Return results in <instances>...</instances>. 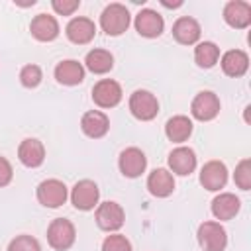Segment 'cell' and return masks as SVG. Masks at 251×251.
<instances>
[{"instance_id": "cell-13", "label": "cell", "mask_w": 251, "mask_h": 251, "mask_svg": "<svg viewBox=\"0 0 251 251\" xmlns=\"http://www.w3.org/2000/svg\"><path fill=\"white\" fill-rule=\"evenodd\" d=\"M165 27L163 18L155 10H141L135 16V29L143 37H157Z\"/></svg>"}, {"instance_id": "cell-30", "label": "cell", "mask_w": 251, "mask_h": 251, "mask_svg": "<svg viewBox=\"0 0 251 251\" xmlns=\"http://www.w3.org/2000/svg\"><path fill=\"white\" fill-rule=\"evenodd\" d=\"M102 251H131V243L126 239V235L114 233V235H108L104 239Z\"/></svg>"}, {"instance_id": "cell-29", "label": "cell", "mask_w": 251, "mask_h": 251, "mask_svg": "<svg viewBox=\"0 0 251 251\" xmlns=\"http://www.w3.org/2000/svg\"><path fill=\"white\" fill-rule=\"evenodd\" d=\"M8 251H41V247L37 239L31 235H18L16 239L10 241Z\"/></svg>"}, {"instance_id": "cell-31", "label": "cell", "mask_w": 251, "mask_h": 251, "mask_svg": "<svg viewBox=\"0 0 251 251\" xmlns=\"http://www.w3.org/2000/svg\"><path fill=\"white\" fill-rule=\"evenodd\" d=\"M80 6L78 0H53V10L61 16H71Z\"/></svg>"}, {"instance_id": "cell-19", "label": "cell", "mask_w": 251, "mask_h": 251, "mask_svg": "<svg viewBox=\"0 0 251 251\" xmlns=\"http://www.w3.org/2000/svg\"><path fill=\"white\" fill-rule=\"evenodd\" d=\"M147 188L153 196L165 198L175 190V178L167 169H155L147 176Z\"/></svg>"}, {"instance_id": "cell-25", "label": "cell", "mask_w": 251, "mask_h": 251, "mask_svg": "<svg viewBox=\"0 0 251 251\" xmlns=\"http://www.w3.org/2000/svg\"><path fill=\"white\" fill-rule=\"evenodd\" d=\"M86 67L92 71V73H96V75H104V73H108L112 67H114V57H112V53L110 51H106V49H92L88 55H86Z\"/></svg>"}, {"instance_id": "cell-14", "label": "cell", "mask_w": 251, "mask_h": 251, "mask_svg": "<svg viewBox=\"0 0 251 251\" xmlns=\"http://www.w3.org/2000/svg\"><path fill=\"white\" fill-rule=\"evenodd\" d=\"M169 167L173 173L186 176L196 169V155L190 147H176L169 155Z\"/></svg>"}, {"instance_id": "cell-28", "label": "cell", "mask_w": 251, "mask_h": 251, "mask_svg": "<svg viewBox=\"0 0 251 251\" xmlns=\"http://www.w3.org/2000/svg\"><path fill=\"white\" fill-rule=\"evenodd\" d=\"M41 69L37 65H25L22 71H20V80L24 86L27 88H35L39 82H41Z\"/></svg>"}, {"instance_id": "cell-18", "label": "cell", "mask_w": 251, "mask_h": 251, "mask_svg": "<svg viewBox=\"0 0 251 251\" xmlns=\"http://www.w3.org/2000/svg\"><path fill=\"white\" fill-rule=\"evenodd\" d=\"M18 157L20 161L25 165V167H39L45 159V149H43V143L39 139H33V137H27L20 143L18 147Z\"/></svg>"}, {"instance_id": "cell-26", "label": "cell", "mask_w": 251, "mask_h": 251, "mask_svg": "<svg viewBox=\"0 0 251 251\" xmlns=\"http://www.w3.org/2000/svg\"><path fill=\"white\" fill-rule=\"evenodd\" d=\"M194 59H196V65L202 67V69H210L218 63L220 59V49L216 43L212 41H202L196 45L194 49Z\"/></svg>"}, {"instance_id": "cell-6", "label": "cell", "mask_w": 251, "mask_h": 251, "mask_svg": "<svg viewBox=\"0 0 251 251\" xmlns=\"http://www.w3.org/2000/svg\"><path fill=\"white\" fill-rule=\"evenodd\" d=\"M98 196H100V190H98L96 182L84 178V180H78L73 186L71 202L76 210H92L98 204Z\"/></svg>"}, {"instance_id": "cell-12", "label": "cell", "mask_w": 251, "mask_h": 251, "mask_svg": "<svg viewBox=\"0 0 251 251\" xmlns=\"http://www.w3.org/2000/svg\"><path fill=\"white\" fill-rule=\"evenodd\" d=\"M224 20L235 29H243L251 24V6L241 0H231L224 8Z\"/></svg>"}, {"instance_id": "cell-21", "label": "cell", "mask_w": 251, "mask_h": 251, "mask_svg": "<svg viewBox=\"0 0 251 251\" xmlns=\"http://www.w3.org/2000/svg\"><path fill=\"white\" fill-rule=\"evenodd\" d=\"M55 78L61 82V84H67V86H75V84H80L82 78H84V69L78 61H73V59H67V61H61L57 67H55Z\"/></svg>"}, {"instance_id": "cell-9", "label": "cell", "mask_w": 251, "mask_h": 251, "mask_svg": "<svg viewBox=\"0 0 251 251\" xmlns=\"http://www.w3.org/2000/svg\"><path fill=\"white\" fill-rule=\"evenodd\" d=\"M124 220H126V214L118 202H104L96 210V224L100 229L116 231L124 226Z\"/></svg>"}, {"instance_id": "cell-17", "label": "cell", "mask_w": 251, "mask_h": 251, "mask_svg": "<svg viewBox=\"0 0 251 251\" xmlns=\"http://www.w3.org/2000/svg\"><path fill=\"white\" fill-rule=\"evenodd\" d=\"M29 31L35 39L39 41H53L57 35H59V24L53 16L49 14H39L31 20V25H29Z\"/></svg>"}, {"instance_id": "cell-8", "label": "cell", "mask_w": 251, "mask_h": 251, "mask_svg": "<svg viewBox=\"0 0 251 251\" xmlns=\"http://www.w3.org/2000/svg\"><path fill=\"white\" fill-rule=\"evenodd\" d=\"M190 112L196 120L200 122H208V120H214L220 112V100L214 92L210 90H204V92H198L192 100V106H190Z\"/></svg>"}, {"instance_id": "cell-16", "label": "cell", "mask_w": 251, "mask_h": 251, "mask_svg": "<svg viewBox=\"0 0 251 251\" xmlns=\"http://www.w3.org/2000/svg\"><path fill=\"white\" fill-rule=\"evenodd\" d=\"M80 127L82 131L92 137V139H98V137H104L108 133V127H110V122H108V116L104 112H98V110H90L82 116L80 120Z\"/></svg>"}, {"instance_id": "cell-23", "label": "cell", "mask_w": 251, "mask_h": 251, "mask_svg": "<svg viewBox=\"0 0 251 251\" xmlns=\"http://www.w3.org/2000/svg\"><path fill=\"white\" fill-rule=\"evenodd\" d=\"M249 69V57L239 51V49H231L227 53H224L222 57V71L227 76H241L245 75Z\"/></svg>"}, {"instance_id": "cell-15", "label": "cell", "mask_w": 251, "mask_h": 251, "mask_svg": "<svg viewBox=\"0 0 251 251\" xmlns=\"http://www.w3.org/2000/svg\"><path fill=\"white\" fill-rule=\"evenodd\" d=\"M94 33H96V25L88 18H73L67 24V37L76 45H84L92 41Z\"/></svg>"}, {"instance_id": "cell-32", "label": "cell", "mask_w": 251, "mask_h": 251, "mask_svg": "<svg viewBox=\"0 0 251 251\" xmlns=\"http://www.w3.org/2000/svg\"><path fill=\"white\" fill-rule=\"evenodd\" d=\"M12 180V165L8 163V159L0 157V186H6Z\"/></svg>"}, {"instance_id": "cell-11", "label": "cell", "mask_w": 251, "mask_h": 251, "mask_svg": "<svg viewBox=\"0 0 251 251\" xmlns=\"http://www.w3.org/2000/svg\"><path fill=\"white\" fill-rule=\"evenodd\" d=\"M145 167H147V159H145L141 149L127 147V149L122 151V155H120V171H122L124 176L135 178L145 171Z\"/></svg>"}, {"instance_id": "cell-1", "label": "cell", "mask_w": 251, "mask_h": 251, "mask_svg": "<svg viewBox=\"0 0 251 251\" xmlns=\"http://www.w3.org/2000/svg\"><path fill=\"white\" fill-rule=\"evenodd\" d=\"M100 25L108 35H122L129 25V12L122 4H110L100 16Z\"/></svg>"}, {"instance_id": "cell-22", "label": "cell", "mask_w": 251, "mask_h": 251, "mask_svg": "<svg viewBox=\"0 0 251 251\" xmlns=\"http://www.w3.org/2000/svg\"><path fill=\"white\" fill-rule=\"evenodd\" d=\"M239 198L231 192H222L212 200V214L218 220H231L239 212Z\"/></svg>"}, {"instance_id": "cell-2", "label": "cell", "mask_w": 251, "mask_h": 251, "mask_svg": "<svg viewBox=\"0 0 251 251\" xmlns=\"http://www.w3.org/2000/svg\"><path fill=\"white\" fill-rule=\"evenodd\" d=\"M75 226L65 220V218H57L49 224L47 227V241L53 249L57 251H65L75 243Z\"/></svg>"}, {"instance_id": "cell-20", "label": "cell", "mask_w": 251, "mask_h": 251, "mask_svg": "<svg viewBox=\"0 0 251 251\" xmlns=\"http://www.w3.org/2000/svg\"><path fill=\"white\" fill-rule=\"evenodd\" d=\"M173 35L178 43L182 45H192L198 41L200 37V25L194 18H188V16H182L175 22L173 25Z\"/></svg>"}, {"instance_id": "cell-3", "label": "cell", "mask_w": 251, "mask_h": 251, "mask_svg": "<svg viewBox=\"0 0 251 251\" xmlns=\"http://www.w3.org/2000/svg\"><path fill=\"white\" fill-rule=\"evenodd\" d=\"M198 241L204 251H224L227 245V235L218 222H204L198 227Z\"/></svg>"}, {"instance_id": "cell-27", "label": "cell", "mask_w": 251, "mask_h": 251, "mask_svg": "<svg viewBox=\"0 0 251 251\" xmlns=\"http://www.w3.org/2000/svg\"><path fill=\"white\" fill-rule=\"evenodd\" d=\"M235 184L241 188V190H249L251 188V161L249 159H243L237 167H235Z\"/></svg>"}, {"instance_id": "cell-24", "label": "cell", "mask_w": 251, "mask_h": 251, "mask_svg": "<svg viewBox=\"0 0 251 251\" xmlns=\"http://www.w3.org/2000/svg\"><path fill=\"white\" fill-rule=\"evenodd\" d=\"M165 133L171 141L175 143H182L190 137L192 133V122L186 118V116H173L167 126H165Z\"/></svg>"}, {"instance_id": "cell-33", "label": "cell", "mask_w": 251, "mask_h": 251, "mask_svg": "<svg viewBox=\"0 0 251 251\" xmlns=\"http://www.w3.org/2000/svg\"><path fill=\"white\" fill-rule=\"evenodd\" d=\"M180 4H182L180 0H176V2H165V0H163V6H167V8H178Z\"/></svg>"}, {"instance_id": "cell-7", "label": "cell", "mask_w": 251, "mask_h": 251, "mask_svg": "<svg viewBox=\"0 0 251 251\" xmlns=\"http://www.w3.org/2000/svg\"><path fill=\"white\" fill-rule=\"evenodd\" d=\"M92 100L100 108H114L122 100V86L112 78H102L92 88Z\"/></svg>"}, {"instance_id": "cell-4", "label": "cell", "mask_w": 251, "mask_h": 251, "mask_svg": "<svg viewBox=\"0 0 251 251\" xmlns=\"http://www.w3.org/2000/svg\"><path fill=\"white\" fill-rule=\"evenodd\" d=\"M129 110L131 114L141 120V122H147V120H153L159 112V102L157 98L147 92V90H135L131 96H129Z\"/></svg>"}, {"instance_id": "cell-10", "label": "cell", "mask_w": 251, "mask_h": 251, "mask_svg": "<svg viewBox=\"0 0 251 251\" xmlns=\"http://www.w3.org/2000/svg\"><path fill=\"white\" fill-rule=\"evenodd\" d=\"M227 182V169L220 161H208L200 171V184L206 190H220Z\"/></svg>"}, {"instance_id": "cell-5", "label": "cell", "mask_w": 251, "mask_h": 251, "mask_svg": "<svg viewBox=\"0 0 251 251\" xmlns=\"http://www.w3.org/2000/svg\"><path fill=\"white\" fill-rule=\"evenodd\" d=\"M37 200L45 208H59L67 200V186L57 178H47L37 186Z\"/></svg>"}]
</instances>
